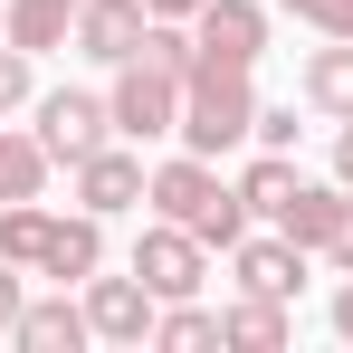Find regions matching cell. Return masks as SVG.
Returning <instances> with one entry per match:
<instances>
[{"mask_svg":"<svg viewBox=\"0 0 353 353\" xmlns=\"http://www.w3.org/2000/svg\"><path fill=\"white\" fill-rule=\"evenodd\" d=\"M143 201H153V220H181V230L210 239V248H239V239H248V201H239V181H220L210 153H172V163H153Z\"/></svg>","mask_w":353,"mask_h":353,"instance_id":"obj_1","label":"cell"},{"mask_svg":"<svg viewBox=\"0 0 353 353\" xmlns=\"http://www.w3.org/2000/svg\"><path fill=\"white\" fill-rule=\"evenodd\" d=\"M258 67H230V58H201L191 48V77H181V153H239L258 134Z\"/></svg>","mask_w":353,"mask_h":353,"instance_id":"obj_2","label":"cell"},{"mask_svg":"<svg viewBox=\"0 0 353 353\" xmlns=\"http://www.w3.org/2000/svg\"><path fill=\"white\" fill-rule=\"evenodd\" d=\"M181 77H191V67L153 58V48H134V58L115 67L105 105H115V134H124V143H163V134H181Z\"/></svg>","mask_w":353,"mask_h":353,"instance_id":"obj_3","label":"cell"},{"mask_svg":"<svg viewBox=\"0 0 353 353\" xmlns=\"http://www.w3.org/2000/svg\"><path fill=\"white\" fill-rule=\"evenodd\" d=\"M29 115H39V143H48V163H67V172H77L86 153H105V143H115V105H105V96H86V86H58V96H39Z\"/></svg>","mask_w":353,"mask_h":353,"instance_id":"obj_4","label":"cell"},{"mask_svg":"<svg viewBox=\"0 0 353 353\" xmlns=\"http://www.w3.org/2000/svg\"><path fill=\"white\" fill-rule=\"evenodd\" d=\"M134 277L163 296V305H172V296H201L210 287V239H191L181 220H153V230L134 239Z\"/></svg>","mask_w":353,"mask_h":353,"instance_id":"obj_5","label":"cell"},{"mask_svg":"<svg viewBox=\"0 0 353 353\" xmlns=\"http://www.w3.org/2000/svg\"><path fill=\"white\" fill-rule=\"evenodd\" d=\"M77 296H86V325H96V344H153V315H163V296L143 287L134 268H124V277H105V268H96Z\"/></svg>","mask_w":353,"mask_h":353,"instance_id":"obj_6","label":"cell"},{"mask_svg":"<svg viewBox=\"0 0 353 353\" xmlns=\"http://www.w3.org/2000/svg\"><path fill=\"white\" fill-rule=\"evenodd\" d=\"M191 48H201V58H230V67H258L268 58V10H258V0H210V10L191 19Z\"/></svg>","mask_w":353,"mask_h":353,"instance_id":"obj_7","label":"cell"},{"mask_svg":"<svg viewBox=\"0 0 353 353\" xmlns=\"http://www.w3.org/2000/svg\"><path fill=\"white\" fill-rule=\"evenodd\" d=\"M143 29H153V10H143V0H86L67 48H77V58H96V67H124L134 48H143Z\"/></svg>","mask_w":353,"mask_h":353,"instance_id":"obj_8","label":"cell"},{"mask_svg":"<svg viewBox=\"0 0 353 353\" xmlns=\"http://www.w3.org/2000/svg\"><path fill=\"white\" fill-rule=\"evenodd\" d=\"M143 153H124V134L115 143H105V153H86V163H77V210H96V220H115V210H134V201H143Z\"/></svg>","mask_w":353,"mask_h":353,"instance_id":"obj_9","label":"cell"},{"mask_svg":"<svg viewBox=\"0 0 353 353\" xmlns=\"http://www.w3.org/2000/svg\"><path fill=\"white\" fill-rule=\"evenodd\" d=\"M230 277H239V287H258V296H287V305H296V296H305V248H296L287 230L239 239V248H230Z\"/></svg>","mask_w":353,"mask_h":353,"instance_id":"obj_10","label":"cell"},{"mask_svg":"<svg viewBox=\"0 0 353 353\" xmlns=\"http://www.w3.org/2000/svg\"><path fill=\"white\" fill-rule=\"evenodd\" d=\"M287 334H296V305H287V296L239 287L230 305H220V344H230V353H287Z\"/></svg>","mask_w":353,"mask_h":353,"instance_id":"obj_11","label":"cell"},{"mask_svg":"<svg viewBox=\"0 0 353 353\" xmlns=\"http://www.w3.org/2000/svg\"><path fill=\"white\" fill-rule=\"evenodd\" d=\"M19 353H77V344H96V325H86V296H29L19 305V334H10Z\"/></svg>","mask_w":353,"mask_h":353,"instance_id":"obj_12","label":"cell"},{"mask_svg":"<svg viewBox=\"0 0 353 353\" xmlns=\"http://www.w3.org/2000/svg\"><path fill=\"white\" fill-rule=\"evenodd\" d=\"M105 268V220L96 210H58V230H48V258H39V277L48 287H86Z\"/></svg>","mask_w":353,"mask_h":353,"instance_id":"obj_13","label":"cell"},{"mask_svg":"<svg viewBox=\"0 0 353 353\" xmlns=\"http://www.w3.org/2000/svg\"><path fill=\"white\" fill-rule=\"evenodd\" d=\"M296 96H305L325 124H353V39L305 48V67H296Z\"/></svg>","mask_w":353,"mask_h":353,"instance_id":"obj_14","label":"cell"},{"mask_svg":"<svg viewBox=\"0 0 353 353\" xmlns=\"http://www.w3.org/2000/svg\"><path fill=\"white\" fill-rule=\"evenodd\" d=\"M344 201H353L344 181H296V201L277 210V230H287L305 258H325V239H334V220H344Z\"/></svg>","mask_w":353,"mask_h":353,"instance_id":"obj_15","label":"cell"},{"mask_svg":"<svg viewBox=\"0 0 353 353\" xmlns=\"http://www.w3.org/2000/svg\"><path fill=\"white\" fill-rule=\"evenodd\" d=\"M77 10H86V0H10L0 39H19L29 58H48V48H67V39H77Z\"/></svg>","mask_w":353,"mask_h":353,"instance_id":"obj_16","label":"cell"},{"mask_svg":"<svg viewBox=\"0 0 353 353\" xmlns=\"http://www.w3.org/2000/svg\"><path fill=\"white\" fill-rule=\"evenodd\" d=\"M296 153H268V143H258V153H248V172H239V201H248V220H268V230H277V210H287L296 201Z\"/></svg>","mask_w":353,"mask_h":353,"instance_id":"obj_17","label":"cell"},{"mask_svg":"<svg viewBox=\"0 0 353 353\" xmlns=\"http://www.w3.org/2000/svg\"><path fill=\"white\" fill-rule=\"evenodd\" d=\"M39 191H48V143L0 115V201H39Z\"/></svg>","mask_w":353,"mask_h":353,"instance_id":"obj_18","label":"cell"},{"mask_svg":"<svg viewBox=\"0 0 353 353\" xmlns=\"http://www.w3.org/2000/svg\"><path fill=\"white\" fill-rule=\"evenodd\" d=\"M153 344H163V353H210V344H220V315H210L201 296H172V305L153 315Z\"/></svg>","mask_w":353,"mask_h":353,"instance_id":"obj_19","label":"cell"},{"mask_svg":"<svg viewBox=\"0 0 353 353\" xmlns=\"http://www.w3.org/2000/svg\"><path fill=\"white\" fill-rule=\"evenodd\" d=\"M19 105H39V58L19 39H0V115H19Z\"/></svg>","mask_w":353,"mask_h":353,"instance_id":"obj_20","label":"cell"},{"mask_svg":"<svg viewBox=\"0 0 353 353\" xmlns=\"http://www.w3.org/2000/svg\"><path fill=\"white\" fill-rule=\"evenodd\" d=\"M287 10L315 29V39H353V0H287Z\"/></svg>","mask_w":353,"mask_h":353,"instance_id":"obj_21","label":"cell"},{"mask_svg":"<svg viewBox=\"0 0 353 353\" xmlns=\"http://www.w3.org/2000/svg\"><path fill=\"white\" fill-rule=\"evenodd\" d=\"M19 305H29V268H10V258H0V344L19 334Z\"/></svg>","mask_w":353,"mask_h":353,"instance_id":"obj_22","label":"cell"},{"mask_svg":"<svg viewBox=\"0 0 353 353\" xmlns=\"http://www.w3.org/2000/svg\"><path fill=\"white\" fill-rule=\"evenodd\" d=\"M248 143H268V153H287L296 143V105H258V134Z\"/></svg>","mask_w":353,"mask_h":353,"instance_id":"obj_23","label":"cell"},{"mask_svg":"<svg viewBox=\"0 0 353 353\" xmlns=\"http://www.w3.org/2000/svg\"><path fill=\"white\" fill-rule=\"evenodd\" d=\"M325 268H344V277H353V201H344V220H334V239H325Z\"/></svg>","mask_w":353,"mask_h":353,"instance_id":"obj_24","label":"cell"},{"mask_svg":"<svg viewBox=\"0 0 353 353\" xmlns=\"http://www.w3.org/2000/svg\"><path fill=\"white\" fill-rule=\"evenodd\" d=\"M143 10H153V19H201L210 0H143Z\"/></svg>","mask_w":353,"mask_h":353,"instance_id":"obj_25","label":"cell"},{"mask_svg":"<svg viewBox=\"0 0 353 353\" xmlns=\"http://www.w3.org/2000/svg\"><path fill=\"white\" fill-rule=\"evenodd\" d=\"M334 181H344V191H353V124H344V134H334Z\"/></svg>","mask_w":353,"mask_h":353,"instance_id":"obj_26","label":"cell"},{"mask_svg":"<svg viewBox=\"0 0 353 353\" xmlns=\"http://www.w3.org/2000/svg\"><path fill=\"white\" fill-rule=\"evenodd\" d=\"M334 334H344V344H353V277H344V287H334Z\"/></svg>","mask_w":353,"mask_h":353,"instance_id":"obj_27","label":"cell"},{"mask_svg":"<svg viewBox=\"0 0 353 353\" xmlns=\"http://www.w3.org/2000/svg\"><path fill=\"white\" fill-rule=\"evenodd\" d=\"M0 19H10V0H0Z\"/></svg>","mask_w":353,"mask_h":353,"instance_id":"obj_28","label":"cell"}]
</instances>
